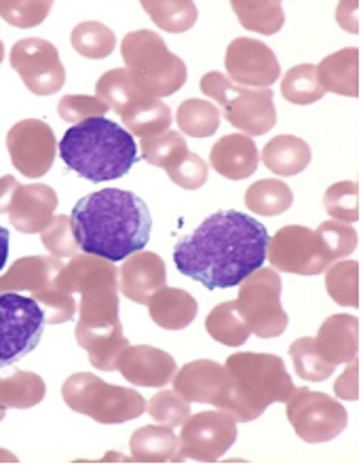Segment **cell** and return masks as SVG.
I'll use <instances>...</instances> for the list:
<instances>
[{
	"label": "cell",
	"instance_id": "6da1fadb",
	"mask_svg": "<svg viewBox=\"0 0 361 465\" xmlns=\"http://www.w3.org/2000/svg\"><path fill=\"white\" fill-rule=\"evenodd\" d=\"M268 231L262 223L237 210H222L199 224L173 248V262L208 290L239 286L267 261Z\"/></svg>",
	"mask_w": 361,
	"mask_h": 465
},
{
	"label": "cell",
	"instance_id": "7a4b0ae2",
	"mask_svg": "<svg viewBox=\"0 0 361 465\" xmlns=\"http://www.w3.org/2000/svg\"><path fill=\"white\" fill-rule=\"evenodd\" d=\"M76 242L85 254L111 262L144 250L152 231L151 210L132 191L104 189L79 199L73 210Z\"/></svg>",
	"mask_w": 361,
	"mask_h": 465
},
{
	"label": "cell",
	"instance_id": "3957f363",
	"mask_svg": "<svg viewBox=\"0 0 361 465\" xmlns=\"http://www.w3.org/2000/svg\"><path fill=\"white\" fill-rule=\"evenodd\" d=\"M57 148L63 163L89 183H108L125 176L140 159L133 135L106 116L73 125Z\"/></svg>",
	"mask_w": 361,
	"mask_h": 465
},
{
	"label": "cell",
	"instance_id": "277c9868",
	"mask_svg": "<svg viewBox=\"0 0 361 465\" xmlns=\"http://www.w3.org/2000/svg\"><path fill=\"white\" fill-rule=\"evenodd\" d=\"M233 379V404L229 415L235 421L249 423L275 402H288L296 391L286 361L273 353H233L227 360Z\"/></svg>",
	"mask_w": 361,
	"mask_h": 465
},
{
	"label": "cell",
	"instance_id": "5b68a950",
	"mask_svg": "<svg viewBox=\"0 0 361 465\" xmlns=\"http://www.w3.org/2000/svg\"><path fill=\"white\" fill-rule=\"evenodd\" d=\"M76 343L89 353L93 368L117 371L121 353L129 347L119 313V288H95L81 294Z\"/></svg>",
	"mask_w": 361,
	"mask_h": 465
},
{
	"label": "cell",
	"instance_id": "8992f818",
	"mask_svg": "<svg viewBox=\"0 0 361 465\" xmlns=\"http://www.w3.org/2000/svg\"><path fill=\"white\" fill-rule=\"evenodd\" d=\"M121 55L125 68L132 70L154 98H167L180 92L189 76L186 64L173 55L161 35L152 30L129 32L121 43Z\"/></svg>",
	"mask_w": 361,
	"mask_h": 465
},
{
	"label": "cell",
	"instance_id": "52a82bcc",
	"mask_svg": "<svg viewBox=\"0 0 361 465\" xmlns=\"http://www.w3.org/2000/svg\"><path fill=\"white\" fill-rule=\"evenodd\" d=\"M62 398L74 412L104 425L127 423L146 411V400L138 390L104 383L92 372H76L63 381Z\"/></svg>",
	"mask_w": 361,
	"mask_h": 465
},
{
	"label": "cell",
	"instance_id": "ba28073f",
	"mask_svg": "<svg viewBox=\"0 0 361 465\" xmlns=\"http://www.w3.org/2000/svg\"><path fill=\"white\" fill-rule=\"evenodd\" d=\"M208 98H214L222 106V116L243 135H264L275 127L277 108L275 94L270 89H254L237 85L222 73L203 74L199 83Z\"/></svg>",
	"mask_w": 361,
	"mask_h": 465
},
{
	"label": "cell",
	"instance_id": "9c48e42d",
	"mask_svg": "<svg viewBox=\"0 0 361 465\" xmlns=\"http://www.w3.org/2000/svg\"><path fill=\"white\" fill-rule=\"evenodd\" d=\"M235 305L256 337L275 339L286 332L288 313L281 305L279 271L260 267L245 277L239 283Z\"/></svg>",
	"mask_w": 361,
	"mask_h": 465
},
{
	"label": "cell",
	"instance_id": "30bf717a",
	"mask_svg": "<svg viewBox=\"0 0 361 465\" xmlns=\"http://www.w3.org/2000/svg\"><path fill=\"white\" fill-rule=\"evenodd\" d=\"M44 313L34 299L19 292H0V368H9L38 347Z\"/></svg>",
	"mask_w": 361,
	"mask_h": 465
},
{
	"label": "cell",
	"instance_id": "8fae6325",
	"mask_svg": "<svg viewBox=\"0 0 361 465\" xmlns=\"http://www.w3.org/2000/svg\"><path fill=\"white\" fill-rule=\"evenodd\" d=\"M267 256L270 267L281 273L319 275L334 264L324 237L300 224H288L268 239Z\"/></svg>",
	"mask_w": 361,
	"mask_h": 465
},
{
	"label": "cell",
	"instance_id": "7c38bea8",
	"mask_svg": "<svg viewBox=\"0 0 361 465\" xmlns=\"http://www.w3.org/2000/svg\"><path fill=\"white\" fill-rule=\"evenodd\" d=\"M286 415L300 440L308 444L330 442L343 434L349 423V412L338 400L321 391L300 387L288 400Z\"/></svg>",
	"mask_w": 361,
	"mask_h": 465
},
{
	"label": "cell",
	"instance_id": "4fadbf2b",
	"mask_svg": "<svg viewBox=\"0 0 361 465\" xmlns=\"http://www.w3.org/2000/svg\"><path fill=\"white\" fill-rule=\"evenodd\" d=\"M180 450L184 460L216 463L237 440V421L227 411H205L190 415L180 431Z\"/></svg>",
	"mask_w": 361,
	"mask_h": 465
},
{
	"label": "cell",
	"instance_id": "5bb4252c",
	"mask_svg": "<svg viewBox=\"0 0 361 465\" xmlns=\"http://www.w3.org/2000/svg\"><path fill=\"white\" fill-rule=\"evenodd\" d=\"M9 62L34 95H54L66 83L60 51L43 38H22L13 45Z\"/></svg>",
	"mask_w": 361,
	"mask_h": 465
},
{
	"label": "cell",
	"instance_id": "9a60e30c",
	"mask_svg": "<svg viewBox=\"0 0 361 465\" xmlns=\"http://www.w3.org/2000/svg\"><path fill=\"white\" fill-rule=\"evenodd\" d=\"M11 163L25 178H41L51 170L57 154L54 129L41 119H24L6 134Z\"/></svg>",
	"mask_w": 361,
	"mask_h": 465
},
{
	"label": "cell",
	"instance_id": "2e32d148",
	"mask_svg": "<svg viewBox=\"0 0 361 465\" xmlns=\"http://www.w3.org/2000/svg\"><path fill=\"white\" fill-rule=\"evenodd\" d=\"M173 390L189 402L214 404L227 412L233 404V379L227 366L214 360H195L180 368L173 377Z\"/></svg>",
	"mask_w": 361,
	"mask_h": 465
},
{
	"label": "cell",
	"instance_id": "e0dca14e",
	"mask_svg": "<svg viewBox=\"0 0 361 465\" xmlns=\"http://www.w3.org/2000/svg\"><path fill=\"white\" fill-rule=\"evenodd\" d=\"M227 76L237 85L268 89L279 79L281 66L275 51L256 38H235L224 55Z\"/></svg>",
	"mask_w": 361,
	"mask_h": 465
},
{
	"label": "cell",
	"instance_id": "ac0fdd59",
	"mask_svg": "<svg viewBox=\"0 0 361 465\" xmlns=\"http://www.w3.org/2000/svg\"><path fill=\"white\" fill-rule=\"evenodd\" d=\"M55 208L57 193L51 186L17 184L6 214H9L13 229L24 232V235H34V232H43L54 221Z\"/></svg>",
	"mask_w": 361,
	"mask_h": 465
},
{
	"label": "cell",
	"instance_id": "d6986e66",
	"mask_svg": "<svg viewBox=\"0 0 361 465\" xmlns=\"http://www.w3.org/2000/svg\"><path fill=\"white\" fill-rule=\"evenodd\" d=\"M121 371L132 385L140 387H163L176 377L178 366L171 353L151 345H129L117 361Z\"/></svg>",
	"mask_w": 361,
	"mask_h": 465
},
{
	"label": "cell",
	"instance_id": "ffe728a7",
	"mask_svg": "<svg viewBox=\"0 0 361 465\" xmlns=\"http://www.w3.org/2000/svg\"><path fill=\"white\" fill-rule=\"evenodd\" d=\"M167 269L163 258L154 252L140 250L135 254L127 256L121 264L119 288L129 301L138 305H148V301L165 288Z\"/></svg>",
	"mask_w": 361,
	"mask_h": 465
},
{
	"label": "cell",
	"instance_id": "44dd1931",
	"mask_svg": "<svg viewBox=\"0 0 361 465\" xmlns=\"http://www.w3.org/2000/svg\"><path fill=\"white\" fill-rule=\"evenodd\" d=\"M55 286L70 294H83L95 288H119V269L106 258L76 254L57 273Z\"/></svg>",
	"mask_w": 361,
	"mask_h": 465
},
{
	"label": "cell",
	"instance_id": "7402d4cb",
	"mask_svg": "<svg viewBox=\"0 0 361 465\" xmlns=\"http://www.w3.org/2000/svg\"><path fill=\"white\" fill-rule=\"evenodd\" d=\"M258 163H260V153H258L256 142L249 135H224L211 146L210 165L229 180H245L254 176Z\"/></svg>",
	"mask_w": 361,
	"mask_h": 465
},
{
	"label": "cell",
	"instance_id": "603a6c76",
	"mask_svg": "<svg viewBox=\"0 0 361 465\" xmlns=\"http://www.w3.org/2000/svg\"><path fill=\"white\" fill-rule=\"evenodd\" d=\"M315 345L332 366L349 364L359 358V320L349 313L330 315L319 326Z\"/></svg>",
	"mask_w": 361,
	"mask_h": 465
},
{
	"label": "cell",
	"instance_id": "cb8c5ba5",
	"mask_svg": "<svg viewBox=\"0 0 361 465\" xmlns=\"http://www.w3.org/2000/svg\"><path fill=\"white\" fill-rule=\"evenodd\" d=\"M63 262L55 256H24L17 258L0 275V292H36L49 286L60 273Z\"/></svg>",
	"mask_w": 361,
	"mask_h": 465
},
{
	"label": "cell",
	"instance_id": "d4e9b609",
	"mask_svg": "<svg viewBox=\"0 0 361 465\" xmlns=\"http://www.w3.org/2000/svg\"><path fill=\"white\" fill-rule=\"evenodd\" d=\"M133 461L138 463H182L180 438L167 425H144L135 430L129 442Z\"/></svg>",
	"mask_w": 361,
	"mask_h": 465
},
{
	"label": "cell",
	"instance_id": "484cf974",
	"mask_svg": "<svg viewBox=\"0 0 361 465\" xmlns=\"http://www.w3.org/2000/svg\"><path fill=\"white\" fill-rule=\"evenodd\" d=\"M148 312L154 324L165 331H184L195 322L199 305L186 290L165 286L148 301Z\"/></svg>",
	"mask_w": 361,
	"mask_h": 465
},
{
	"label": "cell",
	"instance_id": "4316f807",
	"mask_svg": "<svg viewBox=\"0 0 361 465\" xmlns=\"http://www.w3.org/2000/svg\"><path fill=\"white\" fill-rule=\"evenodd\" d=\"M317 76L326 94L359 98V49L346 47L324 57L317 66Z\"/></svg>",
	"mask_w": 361,
	"mask_h": 465
},
{
	"label": "cell",
	"instance_id": "83f0119b",
	"mask_svg": "<svg viewBox=\"0 0 361 465\" xmlns=\"http://www.w3.org/2000/svg\"><path fill=\"white\" fill-rule=\"evenodd\" d=\"M95 98H100L117 114H125L132 106L151 100L154 95L146 92L132 70L114 68L100 76L98 85H95Z\"/></svg>",
	"mask_w": 361,
	"mask_h": 465
},
{
	"label": "cell",
	"instance_id": "f1b7e54d",
	"mask_svg": "<svg viewBox=\"0 0 361 465\" xmlns=\"http://www.w3.org/2000/svg\"><path fill=\"white\" fill-rule=\"evenodd\" d=\"M311 146L296 135H277L262 148V163L277 176H296L311 163Z\"/></svg>",
	"mask_w": 361,
	"mask_h": 465
},
{
	"label": "cell",
	"instance_id": "f546056e",
	"mask_svg": "<svg viewBox=\"0 0 361 465\" xmlns=\"http://www.w3.org/2000/svg\"><path fill=\"white\" fill-rule=\"evenodd\" d=\"M121 119L129 134L144 140L171 129V108L159 98H151L129 108Z\"/></svg>",
	"mask_w": 361,
	"mask_h": 465
},
{
	"label": "cell",
	"instance_id": "4dcf8cb0",
	"mask_svg": "<svg viewBox=\"0 0 361 465\" xmlns=\"http://www.w3.org/2000/svg\"><path fill=\"white\" fill-rule=\"evenodd\" d=\"M205 331L211 339L227 347H239L248 343L251 334L248 322L243 320L235 301L222 302V305L211 309L208 320H205Z\"/></svg>",
	"mask_w": 361,
	"mask_h": 465
},
{
	"label": "cell",
	"instance_id": "1f68e13d",
	"mask_svg": "<svg viewBox=\"0 0 361 465\" xmlns=\"http://www.w3.org/2000/svg\"><path fill=\"white\" fill-rule=\"evenodd\" d=\"M294 203V193L281 180H260L245 191V205L256 216H279Z\"/></svg>",
	"mask_w": 361,
	"mask_h": 465
},
{
	"label": "cell",
	"instance_id": "d6a6232c",
	"mask_svg": "<svg viewBox=\"0 0 361 465\" xmlns=\"http://www.w3.org/2000/svg\"><path fill=\"white\" fill-rule=\"evenodd\" d=\"M233 11L239 17V22L245 30L258 32V35L273 36L283 28L286 15H283V6L277 0H235Z\"/></svg>",
	"mask_w": 361,
	"mask_h": 465
},
{
	"label": "cell",
	"instance_id": "836d02e7",
	"mask_svg": "<svg viewBox=\"0 0 361 465\" xmlns=\"http://www.w3.org/2000/svg\"><path fill=\"white\" fill-rule=\"evenodd\" d=\"M144 11L161 30L180 35L197 24V5L190 0H144Z\"/></svg>",
	"mask_w": 361,
	"mask_h": 465
},
{
	"label": "cell",
	"instance_id": "e575fe53",
	"mask_svg": "<svg viewBox=\"0 0 361 465\" xmlns=\"http://www.w3.org/2000/svg\"><path fill=\"white\" fill-rule=\"evenodd\" d=\"M220 111L208 100H186L176 113L180 132L190 138H210L220 127Z\"/></svg>",
	"mask_w": 361,
	"mask_h": 465
},
{
	"label": "cell",
	"instance_id": "d590c367",
	"mask_svg": "<svg viewBox=\"0 0 361 465\" xmlns=\"http://www.w3.org/2000/svg\"><path fill=\"white\" fill-rule=\"evenodd\" d=\"M281 94L288 102L298 106L319 102L326 95V89L319 83L317 66H313V64H300V66L289 68L281 81Z\"/></svg>",
	"mask_w": 361,
	"mask_h": 465
},
{
	"label": "cell",
	"instance_id": "8d00e7d4",
	"mask_svg": "<svg viewBox=\"0 0 361 465\" xmlns=\"http://www.w3.org/2000/svg\"><path fill=\"white\" fill-rule=\"evenodd\" d=\"M73 47L87 60H104L117 49V35L100 22H83L73 30Z\"/></svg>",
	"mask_w": 361,
	"mask_h": 465
},
{
	"label": "cell",
	"instance_id": "74e56055",
	"mask_svg": "<svg viewBox=\"0 0 361 465\" xmlns=\"http://www.w3.org/2000/svg\"><path fill=\"white\" fill-rule=\"evenodd\" d=\"M44 393H47V385H44L43 377L34 372L17 371L9 379H3V398L6 409H32V406L43 402Z\"/></svg>",
	"mask_w": 361,
	"mask_h": 465
},
{
	"label": "cell",
	"instance_id": "f35d334b",
	"mask_svg": "<svg viewBox=\"0 0 361 465\" xmlns=\"http://www.w3.org/2000/svg\"><path fill=\"white\" fill-rule=\"evenodd\" d=\"M326 290L334 302L343 307H359V262L338 261L326 269Z\"/></svg>",
	"mask_w": 361,
	"mask_h": 465
},
{
	"label": "cell",
	"instance_id": "ab89813d",
	"mask_svg": "<svg viewBox=\"0 0 361 465\" xmlns=\"http://www.w3.org/2000/svg\"><path fill=\"white\" fill-rule=\"evenodd\" d=\"M289 355H292L296 374L302 381H311V383H319L332 377L334 368L324 355L319 353L317 345H315L313 337H302L289 345Z\"/></svg>",
	"mask_w": 361,
	"mask_h": 465
},
{
	"label": "cell",
	"instance_id": "60d3db41",
	"mask_svg": "<svg viewBox=\"0 0 361 465\" xmlns=\"http://www.w3.org/2000/svg\"><path fill=\"white\" fill-rule=\"evenodd\" d=\"M186 151H189V146H186L184 135L180 132H171V129L140 142L141 159L154 167H163V170L167 165L176 163Z\"/></svg>",
	"mask_w": 361,
	"mask_h": 465
},
{
	"label": "cell",
	"instance_id": "b9f144b4",
	"mask_svg": "<svg viewBox=\"0 0 361 465\" xmlns=\"http://www.w3.org/2000/svg\"><path fill=\"white\" fill-rule=\"evenodd\" d=\"M326 212L338 223H357L359 221V184L353 180L332 184L324 195Z\"/></svg>",
	"mask_w": 361,
	"mask_h": 465
},
{
	"label": "cell",
	"instance_id": "7bdbcfd3",
	"mask_svg": "<svg viewBox=\"0 0 361 465\" xmlns=\"http://www.w3.org/2000/svg\"><path fill=\"white\" fill-rule=\"evenodd\" d=\"M32 299L41 305L44 313V322H47V324H66V322L73 320L76 313L74 294H70L60 286H55V280L51 282L49 286L32 292Z\"/></svg>",
	"mask_w": 361,
	"mask_h": 465
},
{
	"label": "cell",
	"instance_id": "ee69618b",
	"mask_svg": "<svg viewBox=\"0 0 361 465\" xmlns=\"http://www.w3.org/2000/svg\"><path fill=\"white\" fill-rule=\"evenodd\" d=\"M148 412L159 425L176 430L190 417V402L184 400L176 390H161L148 402Z\"/></svg>",
	"mask_w": 361,
	"mask_h": 465
},
{
	"label": "cell",
	"instance_id": "f6af8a7d",
	"mask_svg": "<svg viewBox=\"0 0 361 465\" xmlns=\"http://www.w3.org/2000/svg\"><path fill=\"white\" fill-rule=\"evenodd\" d=\"M43 245L49 250L51 256L55 258H73L79 254V242H76V232L73 218L66 214L54 216V221L47 224V229L41 232Z\"/></svg>",
	"mask_w": 361,
	"mask_h": 465
},
{
	"label": "cell",
	"instance_id": "bcb514c9",
	"mask_svg": "<svg viewBox=\"0 0 361 465\" xmlns=\"http://www.w3.org/2000/svg\"><path fill=\"white\" fill-rule=\"evenodd\" d=\"M167 176L171 183H176L180 189L186 191H197L208 183L210 178V165L199 157V154L186 151L176 163L165 167Z\"/></svg>",
	"mask_w": 361,
	"mask_h": 465
},
{
	"label": "cell",
	"instance_id": "7dc6e473",
	"mask_svg": "<svg viewBox=\"0 0 361 465\" xmlns=\"http://www.w3.org/2000/svg\"><path fill=\"white\" fill-rule=\"evenodd\" d=\"M54 9L49 0H32V3H15V0H3L0 3V17L15 28H34L43 24Z\"/></svg>",
	"mask_w": 361,
	"mask_h": 465
},
{
	"label": "cell",
	"instance_id": "c3c4849f",
	"mask_svg": "<svg viewBox=\"0 0 361 465\" xmlns=\"http://www.w3.org/2000/svg\"><path fill=\"white\" fill-rule=\"evenodd\" d=\"M317 232L324 237V242L334 256V261H343L349 254H353L357 248V231L346 223L338 221H326L317 227Z\"/></svg>",
	"mask_w": 361,
	"mask_h": 465
},
{
	"label": "cell",
	"instance_id": "681fc988",
	"mask_svg": "<svg viewBox=\"0 0 361 465\" xmlns=\"http://www.w3.org/2000/svg\"><path fill=\"white\" fill-rule=\"evenodd\" d=\"M108 111L111 108L100 98H93V95H63L60 106H57V114L62 116V121L73 123V125H79L87 119H95V116H104Z\"/></svg>",
	"mask_w": 361,
	"mask_h": 465
},
{
	"label": "cell",
	"instance_id": "f907efd6",
	"mask_svg": "<svg viewBox=\"0 0 361 465\" xmlns=\"http://www.w3.org/2000/svg\"><path fill=\"white\" fill-rule=\"evenodd\" d=\"M334 393L340 400H359V358L351 360L346 371L337 379Z\"/></svg>",
	"mask_w": 361,
	"mask_h": 465
},
{
	"label": "cell",
	"instance_id": "816d5d0a",
	"mask_svg": "<svg viewBox=\"0 0 361 465\" xmlns=\"http://www.w3.org/2000/svg\"><path fill=\"white\" fill-rule=\"evenodd\" d=\"M337 22L351 35H359V3H340L337 6Z\"/></svg>",
	"mask_w": 361,
	"mask_h": 465
},
{
	"label": "cell",
	"instance_id": "f5cc1de1",
	"mask_svg": "<svg viewBox=\"0 0 361 465\" xmlns=\"http://www.w3.org/2000/svg\"><path fill=\"white\" fill-rule=\"evenodd\" d=\"M19 183L15 180V176H3L0 178V214H6V210H9V203H11V197H13V191H15V186Z\"/></svg>",
	"mask_w": 361,
	"mask_h": 465
},
{
	"label": "cell",
	"instance_id": "db71d44e",
	"mask_svg": "<svg viewBox=\"0 0 361 465\" xmlns=\"http://www.w3.org/2000/svg\"><path fill=\"white\" fill-rule=\"evenodd\" d=\"M6 258H9V231L0 227V271L6 264Z\"/></svg>",
	"mask_w": 361,
	"mask_h": 465
},
{
	"label": "cell",
	"instance_id": "11a10c76",
	"mask_svg": "<svg viewBox=\"0 0 361 465\" xmlns=\"http://www.w3.org/2000/svg\"><path fill=\"white\" fill-rule=\"evenodd\" d=\"M19 460L13 453H9L6 449H0V463H17Z\"/></svg>",
	"mask_w": 361,
	"mask_h": 465
},
{
	"label": "cell",
	"instance_id": "9f6ffc18",
	"mask_svg": "<svg viewBox=\"0 0 361 465\" xmlns=\"http://www.w3.org/2000/svg\"><path fill=\"white\" fill-rule=\"evenodd\" d=\"M6 415V406H5V398H3V379H0V421H3Z\"/></svg>",
	"mask_w": 361,
	"mask_h": 465
},
{
	"label": "cell",
	"instance_id": "6f0895ef",
	"mask_svg": "<svg viewBox=\"0 0 361 465\" xmlns=\"http://www.w3.org/2000/svg\"><path fill=\"white\" fill-rule=\"evenodd\" d=\"M3 60H5V45L0 41V64H3Z\"/></svg>",
	"mask_w": 361,
	"mask_h": 465
}]
</instances>
